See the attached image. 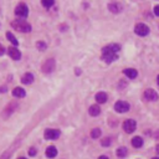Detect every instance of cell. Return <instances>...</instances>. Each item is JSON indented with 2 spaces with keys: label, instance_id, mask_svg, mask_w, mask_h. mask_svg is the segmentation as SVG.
<instances>
[{
  "label": "cell",
  "instance_id": "cell-1",
  "mask_svg": "<svg viewBox=\"0 0 159 159\" xmlns=\"http://www.w3.org/2000/svg\"><path fill=\"white\" fill-rule=\"evenodd\" d=\"M121 50V46L117 44H111L102 49V60L107 63H111L118 58V52Z\"/></svg>",
  "mask_w": 159,
  "mask_h": 159
},
{
  "label": "cell",
  "instance_id": "cell-2",
  "mask_svg": "<svg viewBox=\"0 0 159 159\" xmlns=\"http://www.w3.org/2000/svg\"><path fill=\"white\" fill-rule=\"evenodd\" d=\"M11 26H13V29L18 30L20 32H30L31 31V25L25 20H14L11 22Z\"/></svg>",
  "mask_w": 159,
  "mask_h": 159
},
{
  "label": "cell",
  "instance_id": "cell-3",
  "mask_svg": "<svg viewBox=\"0 0 159 159\" xmlns=\"http://www.w3.org/2000/svg\"><path fill=\"white\" fill-rule=\"evenodd\" d=\"M15 15L18 16V18H20V19L28 18V15H29V7H28V5L25 4V3L18 4V5H16V7H15Z\"/></svg>",
  "mask_w": 159,
  "mask_h": 159
},
{
  "label": "cell",
  "instance_id": "cell-4",
  "mask_svg": "<svg viewBox=\"0 0 159 159\" xmlns=\"http://www.w3.org/2000/svg\"><path fill=\"white\" fill-rule=\"evenodd\" d=\"M55 65H56V62H55L54 58H47V60L43 63V66H41V69H43V72H44V73H51V72H54Z\"/></svg>",
  "mask_w": 159,
  "mask_h": 159
},
{
  "label": "cell",
  "instance_id": "cell-5",
  "mask_svg": "<svg viewBox=\"0 0 159 159\" xmlns=\"http://www.w3.org/2000/svg\"><path fill=\"white\" fill-rule=\"evenodd\" d=\"M60 134H61V132L58 131V129L51 128V129H46V131H45L44 137H45V139H47V140H55V139H57L58 137H60Z\"/></svg>",
  "mask_w": 159,
  "mask_h": 159
},
{
  "label": "cell",
  "instance_id": "cell-6",
  "mask_svg": "<svg viewBox=\"0 0 159 159\" xmlns=\"http://www.w3.org/2000/svg\"><path fill=\"white\" fill-rule=\"evenodd\" d=\"M137 127V122L134 119H125L123 123V129L125 133H133L136 131Z\"/></svg>",
  "mask_w": 159,
  "mask_h": 159
},
{
  "label": "cell",
  "instance_id": "cell-7",
  "mask_svg": "<svg viewBox=\"0 0 159 159\" xmlns=\"http://www.w3.org/2000/svg\"><path fill=\"white\" fill-rule=\"evenodd\" d=\"M114 110L118 113L128 112L129 111V103L125 102V101H118V102H116V105H114Z\"/></svg>",
  "mask_w": 159,
  "mask_h": 159
},
{
  "label": "cell",
  "instance_id": "cell-8",
  "mask_svg": "<svg viewBox=\"0 0 159 159\" xmlns=\"http://www.w3.org/2000/svg\"><path fill=\"white\" fill-rule=\"evenodd\" d=\"M134 31H136V34L139 35V36H147L149 34V28L146 24H137Z\"/></svg>",
  "mask_w": 159,
  "mask_h": 159
},
{
  "label": "cell",
  "instance_id": "cell-9",
  "mask_svg": "<svg viewBox=\"0 0 159 159\" xmlns=\"http://www.w3.org/2000/svg\"><path fill=\"white\" fill-rule=\"evenodd\" d=\"M144 98L147 99V101H157V99H158V93L154 90L148 88L144 92Z\"/></svg>",
  "mask_w": 159,
  "mask_h": 159
},
{
  "label": "cell",
  "instance_id": "cell-10",
  "mask_svg": "<svg viewBox=\"0 0 159 159\" xmlns=\"http://www.w3.org/2000/svg\"><path fill=\"white\" fill-rule=\"evenodd\" d=\"M7 54H9V56L15 61H19L21 58V54L16 47H9V49H7Z\"/></svg>",
  "mask_w": 159,
  "mask_h": 159
},
{
  "label": "cell",
  "instance_id": "cell-11",
  "mask_svg": "<svg viewBox=\"0 0 159 159\" xmlns=\"http://www.w3.org/2000/svg\"><path fill=\"white\" fill-rule=\"evenodd\" d=\"M108 10L113 14H118L123 10V6L119 3H111V4H108Z\"/></svg>",
  "mask_w": 159,
  "mask_h": 159
},
{
  "label": "cell",
  "instance_id": "cell-12",
  "mask_svg": "<svg viewBox=\"0 0 159 159\" xmlns=\"http://www.w3.org/2000/svg\"><path fill=\"white\" fill-rule=\"evenodd\" d=\"M13 96L16 97V98H24L25 96H26V92H25V90L21 88V87H15L13 90Z\"/></svg>",
  "mask_w": 159,
  "mask_h": 159
},
{
  "label": "cell",
  "instance_id": "cell-13",
  "mask_svg": "<svg viewBox=\"0 0 159 159\" xmlns=\"http://www.w3.org/2000/svg\"><path fill=\"white\" fill-rule=\"evenodd\" d=\"M21 82L24 83V85H30V83L34 82V75L28 72V73H25L22 78H21Z\"/></svg>",
  "mask_w": 159,
  "mask_h": 159
},
{
  "label": "cell",
  "instance_id": "cell-14",
  "mask_svg": "<svg viewBox=\"0 0 159 159\" xmlns=\"http://www.w3.org/2000/svg\"><path fill=\"white\" fill-rule=\"evenodd\" d=\"M56 155H57V149H56V147H54V146L47 147V149H46V157L47 158H55Z\"/></svg>",
  "mask_w": 159,
  "mask_h": 159
},
{
  "label": "cell",
  "instance_id": "cell-15",
  "mask_svg": "<svg viewBox=\"0 0 159 159\" xmlns=\"http://www.w3.org/2000/svg\"><path fill=\"white\" fill-rule=\"evenodd\" d=\"M88 113H90L92 117H96V116H98L99 113H101V108H99L98 105H93V106H91V107H90Z\"/></svg>",
  "mask_w": 159,
  "mask_h": 159
},
{
  "label": "cell",
  "instance_id": "cell-16",
  "mask_svg": "<svg viewBox=\"0 0 159 159\" xmlns=\"http://www.w3.org/2000/svg\"><path fill=\"white\" fill-rule=\"evenodd\" d=\"M123 73H124L128 78H136L137 75H138L137 70H134V69H125V70L123 71Z\"/></svg>",
  "mask_w": 159,
  "mask_h": 159
},
{
  "label": "cell",
  "instance_id": "cell-17",
  "mask_svg": "<svg viewBox=\"0 0 159 159\" xmlns=\"http://www.w3.org/2000/svg\"><path fill=\"white\" fill-rule=\"evenodd\" d=\"M96 101L98 103H106L107 102V95L105 93V92H98V93L96 95Z\"/></svg>",
  "mask_w": 159,
  "mask_h": 159
},
{
  "label": "cell",
  "instance_id": "cell-18",
  "mask_svg": "<svg viewBox=\"0 0 159 159\" xmlns=\"http://www.w3.org/2000/svg\"><path fill=\"white\" fill-rule=\"evenodd\" d=\"M132 146L134 148H140L142 146H143V139H142L140 137H134L132 139Z\"/></svg>",
  "mask_w": 159,
  "mask_h": 159
},
{
  "label": "cell",
  "instance_id": "cell-19",
  "mask_svg": "<svg viewBox=\"0 0 159 159\" xmlns=\"http://www.w3.org/2000/svg\"><path fill=\"white\" fill-rule=\"evenodd\" d=\"M6 37H7V40H9L14 46H18V45H19V41L16 40V37L14 36L13 32H10V31H9V32H6Z\"/></svg>",
  "mask_w": 159,
  "mask_h": 159
},
{
  "label": "cell",
  "instance_id": "cell-20",
  "mask_svg": "<svg viewBox=\"0 0 159 159\" xmlns=\"http://www.w3.org/2000/svg\"><path fill=\"white\" fill-rule=\"evenodd\" d=\"M127 153H128V150L125 147H119L118 149H117V155H118L119 158H124L125 155H127Z\"/></svg>",
  "mask_w": 159,
  "mask_h": 159
},
{
  "label": "cell",
  "instance_id": "cell-21",
  "mask_svg": "<svg viewBox=\"0 0 159 159\" xmlns=\"http://www.w3.org/2000/svg\"><path fill=\"white\" fill-rule=\"evenodd\" d=\"M99 136H101V129H99V128H93V129H92V132H91V137L92 138L96 139V138H99Z\"/></svg>",
  "mask_w": 159,
  "mask_h": 159
},
{
  "label": "cell",
  "instance_id": "cell-22",
  "mask_svg": "<svg viewBox=\"0 0 159 159\" xmlns=\"http://www.w3.org/2000/svg\"><path fill=\"white\" fill-rule=\"evenodd\" d=\"M36 47H37V50H40V51H45V50L47 49V45L44 43V41H37Z\"/></svg>",
  "mask_w": 159,
  "mask_h": 159
},
{
  "label": "cell",
  "instance_id": "cell-23",
  "mask_svg": "<svg viewBox=\"0 0 159 159\" xmlns=\"http://www.w3.org/2000/svg\"><path fill=\"white\" fill-rule=\"evenodd\" d=\"M41 4H43V6H45V7H51L55 3H54V0H43Z\"/></svg>",
  "mask_w": 159,
  "mask_h": 159
},
{
  "label": "cell",
  "instance_id": "cell-24",
  "mask_svg": "<svg viewBox=\"0 0 159 159\" xmlns=\"http://www.w3.org/2000/svg\"><path fill=\"white\" fill-rule=\"evenodd\" d=\"M111 143H112L111 138H103V139L101 140V144H102L103 147H108V146H111Z\"/></svg>",
  "mask_w": 159,
  "mask_h": 159
},
{
  "label": "cell",
  "instance_id": "cell-25",
  "mask_svg": "<svg viewBox=\"0 0 159 159\" xmlns=\"http://www.w3.org/2000/svg\"><path fill=\"white\" fill-rule=\"evenodd\" d=\"M29 155H30V157L36 155V149H35V148H30V149H29Z\"/></svg>",
  "mask_w": 159,
  "mask_h": 159
},
{
  "label": "cell",
  "instance_id": "cell-26",
  "mask_svg": "<svg viewBox=\"0 0 159 159\" xmlns=\"http://www.w3.org/2000/svg\"><path fill=\"white\" fill-rule=\"evenodd\" d=\"M4 54H5V47L0 44V56H3Z\"/></svg>",
  "mask_w": 159,
  "mask_h": 159
},
{
  "label": "cell",
  "instance_id": "cell-27",
  "mask_svg": "<svg viewBox=\"0 0 159 159\" xmlns=\"http://www.w3.org/2000/svg\"><path fill=\"white\" fill-rule=\"evenodd\" d=\"M154 14H155L157 16H159V5H157V6L154 7Z\"/></svg>",
  "mask_w": 159,
  "mask_h": 159
},
{
  "label": "cell",
  "instance_id": "cell-28",
  "mask_svg": "<svg viewBox=\"0 0 159 159\" xmlns=\"http://www.w3.org/2000/svg\"><path fill=\"white\" fill-rule=\"evenodd\" d=\"M75 70H76V71H75V73H76V75H77V76H78V75H81V69L76 67V69H75Z\"/></svg>",
  "mask_w": 159,
  "mask_h": 159
},
{
  "label": "cell",
  "instance_id": "cell-29",
  "mask_svg": "<svg viewBox=\"0 0 159 159\" xmlns=\"http://www.w3.org/2000/svg\"><path fill=\"white\" fill-rule=\"evenodd\" d=\"M98 159H108V157H106V155H101V157H99Z\"/></svg>",
  "mask_w": 159,
  "mask_h": 159
},
{
  "label": "cell",
  "instance_id": "cell-30",
  "mask_svg": "<svg viewBox=\"0 0 159 159\" xmlns=\"http://www.w3.org/2000/svg\"><path fill=\"white\" fill-rule=\"evenodd\" d=\"M0 91H1V92H5V91H6V87H0Z\"/></svg>",
  "mask_w": 159,
  "mask_h": 159
},
{
  "label": "cell",
  "instance_id": "cell-31",
  "mask_svg": "<svg viewBox=\"0 0 159 159\" xmlns=\"http://www.w3.org/2000/svg\"><path fill=\"white\" fill-rule=\"evenodd\" d=\"M157 152H158V154H159V144L157 146Z\"/></svg>",
  "mask_w": 159,
  "mask_h": 159
},
{
  "label": "cell",
  "instance_id": "cell-32",
  "mask_svg": "<svg viewBox=\"0 0 159 159\" xmlns=\"http://www.w3.org/2000/svg\"><path fill=\"white\" fill-rule=\"evenodd\" d=\"M157 82H158V85H159V76H158V78H157Z\"/></svg>",
  "mask_w": 159,
  "mask_h": 159
},
{
  "label": "cell",
  "instance_id": "cell-33",
  "mask_svg": "<svg viewBox=\"0 0 159 159\" xmlns=\"http://www.w3.org/2000/svg\"><path fill=\"white\" fill-rule=\"evenodd\" d=\"M19 159H26V158H24V157H21V158H19Z\"/></svg>",
  "mask_w": 159,
  "mask_h": 159
},
{
  "label": "cell",
  "instance_id": "cell-34",
  "mask_svg": "<svg viewBox=\"0 0 159 159\" xmlns=\"http://www.w3.org/2000/svg\"><path fill=\"white\" fill-rule=\"evenodd\" d=\"M153 159H159V158H158V157H157V158H153Z\"/></svg>",
  "mask_w": 159,
  "mask_h": 159
}]
</instances>
